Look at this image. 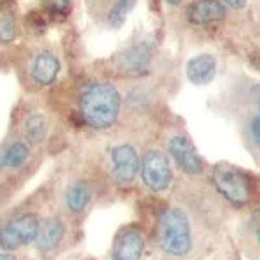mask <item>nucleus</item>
Returning a JSON list of instances; mask_svg holds the SVG:
<instances>
[{
    "label": "nucleus",
    "instance_id": "nucleus-19",
    "mask_svg": "<svg viewBox=\"0 0 260 260\" xmlns=\"http://www.w3.org/2000/svg\"><path fill=\"white\" fill-rule=\"evenodd\" d=\"M71 0H45V4H47V7L52 12H64L68 9Z\"/></svg>",
    "mask_w": 260,
    "mask_h": 260
},
{
    "label": "nucleus",
    "instance_id": "nucleus-6",
    "mask_svg": "<svg viewBox=\"0 0 260 260\" xmlns=\"http://www.w3.org/2000/svg\"><path fill=\"white\" fill-rule=\"evenodd\" d=\"M110 158H111V170L115 180L120 186H128L136 179L141 167L137 151L130 144H118L111 149Z\"/></svg>",
    "mask_w": 260,
    "mask_h": 260
},
{
    "label": "nucleus",
    "instance_id": "nucleus-22",
    "mask_svg": "<svg viewBox=\"0 0 260 260\" xmlns=\"http://www.w3.org/2000/svg\"><path fill=\"white\" fill-rule=\"evenodd\" d=\"M224 2L233 7V9H243L246 6V0H224Z\"/></svg>",
    "mask_w": 260,
    "mask_h": 260
},
{
    "label": "nucleus",
    "instance_id": "nucleus-9",
    "mask_svg": "<svg viewBox=\"0 0 260 260\" xmlns=\"http://www.w3.org/2000/svg\"><path fill=\"white\" fill-rule=\"evenodd\" d=\"M151 57H153V45L149 42H141L120 54L118 66L127 73H141L149 68Z\"/></svg>",
    "mask_w": 260,
    "mask_h": 260
},
{
    "label": "nucleus",
    "instance_id": "nucleus-11",
    "mask_svg": "<svg viewBox=\"0 0 260 260\" xmlns=\"http://www.w3.org/2000/svg\"><path fill=\"white\" fill-rule=\"evenodd\" d=\"M64 224L56 219V217H50L45 219L44 222H40L39 225V234H37V246L42 253H50L61 245V241L64 240Z\"/></svg>",
    "mask_w": 260,
    "mask_h": 260
},
{
    "label": "nucleus",
    "instance_id": "nucleus-24",
    "mask_svg": "<svg viewBox=\"0 0 260 260\" xmlns=\"http://www.w3.org/2000/svg\"><path fill=\"white\" fill-rule=\"evenodd\" d=\"M250 59H251V62H253V64L260 70V52H253V54L250 56Z\"/></svg>",
    "mask_w": 260,
    "mask_h": 260
},
{
    "label": "nucleus",
    "instance_id": "nucleus-7",
    "mask_svg": "<svg viewBox=\"0 0 260 260\" xmlns=\"http://www.w3.org/2000/svg\"><path fill=\"white\" fill-rule=\"evenodd\" d=\"M169 153L177 167L187 175H198L203 172V160L196 151L194 144L186 136H174L169 142Z\"/></svg>",
    "mask_w": 260,
    "mask_h": 260
},
{
    "label": "nucleus",
    "instance_id": "nucleus-1",
    "mask_svg": "<svg viewBox=\"0 0 260 260\" xmlns=\"http://www.w3.org/2000/svg\"><path fill=\"white\" fill-rule=\"evenodd\" d=\"M121 106L120 92L108 82H94L80 95L82 116L92 128L106 130L116 123Z\"/></svg>",
    "mask_w": 260,
    "mask_h": 260
},
{
    "label": "nucleus",
    "instance_id": "nucleus-8",
    "mask_svg": "<svg viewBox=\"0 0 260 260\" xmlns=\"http://www.w3.org/2000/svg\"><path fill=\"white\" fill-rule=\"evenodd\" d=\"M144 253V236L141 229L128 225L118 231L113 241L111 260H141Z\"/></svg>",
    "mask_w": 260,
    "mask_h": 260
},
{
    "label": "nucleus",
    "instance_id": "nucleus-10",
    "mask_svg": "<svg viewBox=\"0 0 260 260\" xmlns=\"http://www.w3.org/2000/svg\"><path fill=\"white\" fill-rule=\"evenodd\" d=\"M225 9L219 0H196L187 7V19L192 24L207 26L224 19Z\"/></svg>",
    "mask_w": 260,
    "mask_h": 260
},
{
    "label": "nucleus",
    "instance_id": "nucleus-15",
    "mask_svg": "<svg viewBox=\"0 0 260 260\" xmlns=\"http://www.w3.org/2000/svg\"><path fill=\"white\" fill-rule=\"evenodd\" d=\"M28 156H30V149H28L26 144H23V142H14V144H11L9 148L4 151V156H2V165L6 167V169H19V167H23L24 163H26Z\"/></svg>",
    "mask_w": 260,
    "mask_h": 260
},
{
    "label": "nucleus",
    "instance_id": "nucleus-3",
    "mask_svg": "<svg viewBox=\"0 0 260 260\" xmlns=\"http://www.w3.org/2000/svg\"><path fill=\"white\" fill-rule=\"evenodd\" d=\"M212 180L217 191L229 201L233 207H245L251 200L250 177L241 169L231 163H217L212 172Z\"/></svg>",
    "mask_w": 260,
    "mask_h": 260
},
{
    "label": "nucleus",
    "instance_id": "nucleus-14",
    "mask_svg": "<svg viewBox=\"0 0 260 260\" xmlns=\"http://www.w3.org/2000/svg\"><path fill=\"white\" fill-rule=\"evenodd\" d=\"M90 198H92V192L85 182H73L66 189L64 205L71 213H82L89 207Z\"/></svg>",
    "mask_w": 260,
    "mask_h": 260
},
{
    "label": "nucleus",
    "instance_id": "nucleus-20",
    "mask_svg": "<svg viewBox=\"0 0 260 260\" xmlns=\"http://www.w3.org/2000/svg\"><path fill=\"white\" fill-rule=\"evenodd\" d=\"M250 228L255 233L257 240L260 241V208H257V210L251 213V217H250Z\"/></svg>",
    "mask_w": 260,
    "mask_h": 260
},
{
    "label": "nucleus",
    "instance_id": "nucleus-17",
    "mask_svg": "<svg viewBox=\"0 0 260 260\" xmlns=\"http://www.w3.org/2000/svg\"><path fill=\"white\" fill-rule=\"evenodd\" d=\"M134 2L136 0H115V4L110 9V14H108V23H110L111 28L118 30L121 24L125 23L130 9L134 7Z\"/></svg>",
    "mask_w": 260,
    "mask_h": 260
},
{
    "label": "nucleus",
    "instance_id": "nucleus-25",
    "mask_svg": "<svg viewBox=\"0 0 260 260\" xmlns=\"http://www.w3.org/2000/svg\"><path fill=\"white\" fill-rule=\"evenodd\" d=\"M0 260H16V258L7 251V253H0Z\"/></svg>",
    "mask_w": 260,
    "mask_h": 260
},
{
    "label": "nucleus",
    "instance_id": "nucleus-2",
    "mask_svg": "<svg viewBox=\"0 0 260 260\" xmlns=\"http://www.w3.org/2000/svg\"><path fill=\"white\" fill-rule=\"evenodd\" d=\"M158 245L163 253L175 258L187 257L192 250V229L187 213L179 207L165 208L158 219Z\"/></svg>",
    "mask_w": 260,
    "mask_h": 260
},
{
    "label": "nucleus",
    "instance_id": "nucleus-16",
    "mask_svg": "<svg viewBox=\"0 0 260 260\" xmlns=\"http://www.w3.org/2000/svg\"><path fill=\"white\" fill-rule=\"evenodd\" d=\"M24 136L30 144H40L47 136V120L44 115H31L24 125Z\"/></svg>",
    "mask_w": 260,
    "mask_h": 260
},
{
    "label": "nucleus",
    "instance_id": "nucleus-4",
    "mask_svg": "<svg viewBox=\"0 0 260 260\" xmlns=\"http://www.w3.org/2000/svg\"><path fill=\"white\" fill-rule=\"evenodd\" d=\"M39 219L31 213L16 217L14 220L7 222L0 229V248L4 251H16L23 246L35 243L37 234H39Z\"/></svg>",
    "mask_w": 260,
    "mask_h": 260
},
{
    "label": "nucleus",
    "instance_id": "nucleus-18",
    "mask_svg": "<svg viewBox=\"0 0 260 260\" xmlns=\"http://www.w3.org/2000/svg\"><path fill=\"white\" fill-rule=\"evenodd\" d=\"M16 39V21L11 12L0 11V42L11 44Z\"/></svg>",
    "mask_w": 260,
    "mask_h": 260
},
{
    "label": "nucleus",
    "instance_id": "nucleus-5",
    "mask_svg": "<svg viewBox=\"0 0 260 260\" xmlns=\"http://www.w3.org/2000/svg\"><path fill=\"white\" fill-rule=\"evenodd\" d=\"M141 179L144 186L153 192H161L170 187L174 175L170 163L161 151L151 149L144 154L141 163Z\"/></svg>",
    "mask_w": 260,
    "mask_h": 260
},
{
    "label": "nucleus",
    "instance_id": "nucleus-12",
    "mask_svg": "<svg viewBox=\"0 0 260 260\" xmlns=\"http://www.w3.org/2000/svg\"><path fill=\"white\" fill-rule=\"evenodd\" d=\"M187 78L194 85H208L217 73V61L212 54H200L187 62Z\"/></svg>",
    "mask_w": 260,
    "mask_h": 260
},
{
    "label": "nucleus",
    "instance_id": "nucleus-13",
    "mask_svg": "<svg viewBox=\"0 0 260 260\" xmlns=\"http://www.w3.org/2000/svg\"><path fill=\"white\" fill-rule=\"evenodd\" d=\"M59 61L54 54L40 52L31 66V77L39 85H50L59 75Z\"/></svg>",
    "mask_w": 260,
    "mask_h": 260
},
{
    "label": "nucleus",
    "instance_id": "nucleus-21",
    "mask_svg": "<svg viewBox=\"0 0 260 260\" xmlns=\"http://www.w3.org/2000/svg\"><path fill=\"white\" fill-rule=\"evenodd\" d=\"M251 136L260 144V116H257V118L251 121Z\"/></svg>",
    "mask_w": 260,
    "mask_h": 260
},
{
    "label": "nucleus",
    "instance_id": "nucleus-23",
    "mask_svg": "<svg viewBox=\"0 0 260 260\" xmlns=\"http://www.w3.org/2000/svg\"><path fill=\"white\" fill-rule=\"evenodd\" d=\"M251 94H253V98H255V101H257V104H258V110H260V85H255L253 90H251Z\"/></svg>",
    "mask_w": 260,
    "mask_h": 260
},
{
    "label": "nucleus",
    "instance_id": "nucleus-26",
    "mask_svg": "<svg viewBox=\"0 0 260 260\" xmlns=\"http://www.w3.org/2000/svg\"><path fill=\"white\" fill-rule=\"evenodd\" d=\"M169 4H172V6H177V4H180L182 0H167Z\"/></svg>",
    "mask_w": 260,
    "mask_h": 260
}]
</instances>
